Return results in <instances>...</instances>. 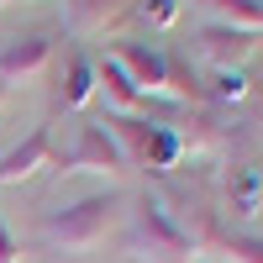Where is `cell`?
I'll use <instances>...</instances> for the list:
<instances>
[{
    "label": "cell",
    "mask_w": 263,
    "mask_h": 263,
    "mask_svg": "<svg viewBox=\"0 0 263 263\" xmlns=\"http://www.w3.org/2000/svg\"><path fill=\"white\" fill-rule=\"evenodd\" d=\"M53 53H58V42L48 32H16L6 48H0V79H6L11 90H16V84H32V79L48 74Z\"/></svg>",
    "instance_id": "52a82bcc"
},
{
    "label": "cell",
    "mask_w": 263,
    "mask_h": 263,
    "mask_svg": "<svg viewBox=\"0 0 263 263\" xmlns=\"http://www.w3.org/2000/svg\"><path fill=\"white\" fill-rule=\"evenodd\" d=\"M116 63L137 79V90L147 100H174V53H163L158 42H121L116 48Z\"/></svg>",
    "instance_id": "8992f818"
},
{
    "label": "cell",
    "mask_w": 263,
    "mask_h": 263,
    "mask_svg": "<svg viewBox=\"0 0 263 263\" xmlns=\"http://www.w3.org/2000/svg\"><path fill=\"white\" fill-rule=\"evenodd\" d=\"M6 100H11V84H6V79H0V105H6Z\"/></svg>",
    "instance_id": "e0dca14e"
},
{
    "label": "cell",
    "mask_w": 263,
    "mask_h": 263,
    "mask_svg": "<svg viewBox=\"0 0 263 263\" xmlns=\"http://www.w3.org/2000/svg\"><path fill=\"white\" fill-rule=\"evenodd\" d=\"M58 168L63 174H111V179H121L126 174V153L116 147L105 121H79L69 153H58Z\"/></svg>",
    "instance_id": "277c9868"
},
{
    "label": "cell",
    "mask_w": 263,
    "mask_h": 263,
    "mask_svg": "<svg viewBox=\"0 0 263 263\" xmlns=\"http://www.w3.org/2000/svg\"><path fill=\"white\" fill-rule=\"evenodd\" d=\"M195 11H205L216 27H232V32H253L263 37V0H190Z\"/></svg>",
    "instance_id": "7c38bea8"
},
{
    "label": "cell",
    "mask_w": 263,
    "mask_h": 263,
    "mask_svg": "<svg viewBox=\"0 0 263 263\" xmlns=\"http://www.w3.org/2000/svg\"><path fill=\"white\" fill-rule=\"evenodd\" d=\"M0 263H21V242H16V232L6 227V216H0Z\"/></svg>",
    "instance_id": "2e32d148"
},
{
    "label": "cell",
    "mask_w": 263,
    "mask_h": 263,
    "mask_svg": "<svg viewBox=\"0 0 263 263\" xmlns=\"http://www.w3.org/2000/svg\"><path fill=\"white\" fill-rule=\"evenodd\" d=\"M95 95H105L111 116H142V111H147V95L137 90V79L116 63V53H105V58L95 63Z\"/></svg>",
    "instance_id": "9c48e42d"
},
{
    "label": "cell",
    "mask_w": 263,
    "mask_h": 263,
    "mask_svg": "<svg viewBox=\"0 0 263 263\" xmlns=\"http://www.w3.org/2000/svg\"><path fill=\"white\" fill-rule=\"evenodd\" d=\"M258 200H263V179H258V168L232 163V179H227V205H232V216H253Z\"/></svg>",
    "instance_id": "4fadbf2b"
},
{
    "label": "cell",
    "mask_w": 263,
    "mask_h": 263,
    "mask_svg": "<svg viewBox=\"0 0 263 263\" xmlns=\"http://www.w3.org/2000/svg\"><path fill=\"white\" fill-rule=\"evenodd\" d=\"M58 11H63L69 37H100L121 16H132V0H58Z\"/></svg>",
    "instance_id": "30bf717a"
},
{
    "label": "cell",
    "mask_w": 263,
    "mask_h": 263,
    "mask_svg": "<svg viewBox=\"0 0 263 263\" xmlns=\"http://www.w3.org/2000/svg\"><path fill=\"white\" fill-rule=\"evenodd\" d=\"M116 147L126 153V168H153V174H168L174 163L184 158V142H179V126L168 121H153V116H105Z\"/></svg>",
    "instance_id": "3957f363"
},
{
    "label": "cell",
    "mask_w": 263,
    "mask_h": 263,
    "mask_svg": "<svg viewBox=\"0 0 263 263\" xmlns=\"http://www.w3.org/2000/svg\"><path fill=\"white\" fill-rule=\"evenodd\" d=\"M121 205L126 200H121L116 190H95V195H84V200H74V205L42 216L37 242L48 248V253H90V248H100L105 237H111Z\"/></svg>",
    "instance_id": "6da1fadb"
},
{
    "label": "cell",
    "mask_w": 263,
    "mask_h": 263,
    "mask_svg": "<svg viewBox=\"0 0 263 263\" xmlns=\"http://www.w3.org/2000/svg\"><path fill=\"white\" fill-rule=\"evenodd\" d=\"M205 95H211V100H248V79H242V69H232V74H216Z\"/></svg>",
    "instance_id": "9a60e30c"
},
{
    "label": "cell",
    "mask_w": 263,
    "mask_h": 263,
    "mask_svg": "<svg viewBox=\"0 0 263 263\" xmlns=\"http://www.w3.org/2000/svg\"><path fill=\"white\" fill-rule=\"evenodd\" d=\"M179 11H184V0H132V16L147 21L153 32H168L179 21Z\"/></svg>",
    "instance_id": "5bb4252c"
},
{
    "label": "cell",
    "mask_w": 263,
    "mask_h": 263,
    "mask_svg": "<svg viewBox=\"0 0 263 263\" xmlns=\"http://www.w3.org/2000/svg\"><path fill=\"white\" fill-rule=\"evenodd\" d=\"M90 100H95V58L90 53H69L63 69H58V84H53V111L79 116Z\"/></svg>",
    "instance_id": "8fae6325"
},
{
    "label": "cell",
    "mask_w": 263,
    "mask_h": 263,
    "mask_svg": "<svg viewBox=\"0 0 263 263\" xmlns=\"http://www.w3.org/2000/svg\"><path fill=\"white\" fill-rule=\"evenodd\" d=\"M126 253L137 263H200L184 221L163 200H153V195H142L126 211Z\"/></svg>",
    "instance_id": "7a4b0ae2"
},
{
    "label": "cell",
    "mask_w": 263,
    "mask_h": 263,
    "mask_svg": "<svg viewBox=\"0 0 263 263\" xmlns=\"http://www.w3.org/2000/svg\"><path fill=\"white\" fill-rule=\"evenodd\" d=\"M53 163H58L53 132H48V126H32L11 153H0V190H6V184H21V179H32L37 168H53Z\"/></svg>",
    "instance_id": "ba28073f"
},
{
    "label": "cell",
    "mask_w": 263,
    "mask_h": 263,
    "mask_svg": "<svg viewBox=\"0 0 263 263\" xmlns=\"http://www.w3.org/2000/svg\"><path fill=\"white\" fill-rule=\"evenodd\" d=\"M190 53L200 58L211 74H232V69H242V63L258 53V37H253V32H232V27L205 21V27L190 37Z\"/></svg>",
    "instance_id": "5b68a950"
}]
</instances>
